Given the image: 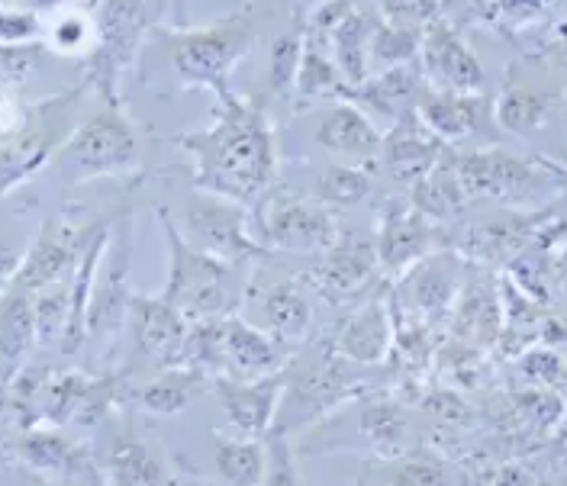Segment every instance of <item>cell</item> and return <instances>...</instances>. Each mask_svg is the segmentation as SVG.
Instances as JSON below:
<instances>
[{
  "mask_svg": "<svg viewBox=\"0 0 567 486\" xmlns=\"http://www.w3.org/2000/svg\"><path fill=\"white\" fill-rule=\"evenodd\" d=\"M204 130L177 133L175 145L190 158L194 187L255 209L278 184L281 148L265 101L226 91Z\"/></svg>",
  "mask_w": 567,
  "mask_h": 486,
  "instance_id": "1",
  "label": "cell"
},
{
  "mask_svg": "<svg viewBox=\"0 0 567 486\" xmlns=\"http://www.w3.org/2000/svg\"><path fill=\"white\" fill-rule=\"evenodd\" d=\"M148 35L158 42L181 91H210L213 97H219L233 91V71L255 49L258 27L246 3L200 27L155 23Z\"/></svg>",
  "mask_w": 567,
  "mask_h": 486,
  "instance_id": "2",
  "label": "cell"
},
{
  "mask_svg": "<svg viewBox=\"0 0 567 486\" xmlns=\"http://www.w3.org/2000/svg\"><path fill=\"white\" fill-rule=\"evenodd\" d=\"M158 223L168 239V280L158 293L165 303H172L177 313L190 325L197 322H216L239 310L246 300L248 275L246 268L219 261L207 251L194 248L175 226V216L158 207Z\"/></svg>",
  "mask_w": 567,
  "mask_h": 486,
  "instance_id": "3",
  "label": "cell"
},
{
  "mask_svg": "<svg viewBox=\"0 0 567 486\" xmlns=\"http://www.w3.org/2000/svg\"><path fill=\"white\" fill-rule=\"evenodd\" d=\"M449 162L458 174L467 200H494L509 209L548 207L567 180L565 165L538 155H516L499 145L491 148L449 145Z\"/></svg>",
  "mask_w": 567,
  "mask_h": 486,
  "instance_id": "4",
  "label": "cell"
},
{
  "mask_svg": "<svg viewBox=\"0 0 567 486\" xmlns=\"http://www.w3.org/2000/svg\"><path fill=\"white\" fill-rule=\"evenodd\" d=\"M142 165V139L123 110L104 106L59 142L49 168L65 174L69 187L97 177H130Z\"/></svg>",
  "mask_w": 567,
  "mask_h": 486,
  "instance_id": "5",
  "label": "cell"
},
{
  "mask_svg": "<svg viewBox=\"0 0 567 486\" xmlns=\"http://www.w3.org/2000/svg\"><path fill=\"white\" fill-rule=\"evenodd\" d=\"M91 13L97 27V42L94 52L84 59L87 65L84 84L94 87L106 106L123 110L120 81L140 62L148 33L155 27L148 17V0H97Z\"/></svg>",
  "mask_w": 567,
  "mask_h": 486,
  "instance_id": "6",
  "label": "cell"
},
{
  "mask_svg": "<svg viewBox=\"0 0 567 486\" xmlns=\"http://www.w3.org/2000/svg\"><path fill=\"white\" fill-rule=\"evenodd\" d=\"M361 393V386L346 368V358H339L332 348L319 351L307 361H287L284 368V393L275 428L278 435H293L319 418L332 416L342 403H349Z\"/></svg>",
  "mask_w": 567,
  "mask_h": 486,
  "instance_id": "7",
  "label": "cell"
},
{
  "mask_svg": "<svg viewBox=\"0 0 567 486\" xmlns=\"http://www.w3.org/2000/svg\"><path fill=\"white\" fill-rule=\"evenodd\" d=\"M248 213L251 209L239 207L226 197L197 190L181 213V219H175V226L187 242L213 258L239 265V268H248V265L258 268L271 251L258 242L248 223Z\"/></svg>",
  "mask_w": 567,
  "mask_h": 486,
  "instance_id": "8",
  "label": "cell"
},
{
  "mask_svg": "<svg viewBox=\"0 0 567 486\" xmlns=\"http://www.w3.org/2000/svg\"><path fill=\"white\" fill-rule=\"evenodd\" d=\"M255 236L268 251H293V255H319L322 248L336 242L339 223L336 213L319 204L317 197H297V194H278L275 190L251 209Z\"/></svg>",
  "mask_w": 567,
  "mask_h": 486,
  "instance_id": "9",
  "label": "cell"
},
{
  "mask_svg": "<svg viewBox=\"0 0 567 486\" xmlns=\"http://www.w3.org/2000/svg\"><path fill=\"white\" fill-rule=\"evenodd\" d=\"M378 275H381V258L374 239L358 232H339L336 242L313 255L307 280L329 303L349 307V303H361V297L374 290Z\"/></svg>",
  "mask_w": 567,
  "mask_h": 486,
  "instance_id": "10",
  "label": "cell"
},
{
  "mask_svg": "<svg viewBox=\"0 0 567 486\" xmlns=\"http://www.w3.org/2000/svg\"><path fill=\"white\" fill-rule=\"evenodd\" d=\"M106 223H87V226H78L65 216L59 219H45L35 242L23 251V261H20V271L10 287L17 290H27V293H39L42 287H52V283H62L71 280L81 255L87 251L91 239L104 229Z\"/></svg>",
  "mask_w": 567,
  "mask_h": 486,
  "instance_id": "11",
  "label": "cell"
},
{
  "mask_svg": "<svg viewBox=\"0 0 567 486\" xmlns=\"http://www.w3.org/2000/svg\"><path fill=\"white\" fill-rule=\"evenodd\" d=\"M548 223V207L542 209H506L494 219L449 226V248L458 251L464 261L474 265H509L523 248H529Z\"/></svg>",
  "mask_w": 567,
  "mask_h": 486,
  "instance_id": "12",
  "label": "cell"
},
{
  "mask_svg": "<svg viewBox=\"0 0 567 486\" xmlns=\"http://www.w3.org/2000/svg\"><path fill=\"white\" fill-rule=\"evenodd\" d=\"M374 248L381 258V271L388 278H400L432 251L449 248V226L432 223L406 197H390L381 207Z\"/></svg>",
  "mask_w": 567,
  "mask_h": 486,
  "instance_id": "13",
  "label": "cell"
},
{
  "mask_svg": "<svg viewBox=\"0 0 567 486\" xmlns=\"http://www.w3.org/2000/svg\"><path fill=\"white\" fill-rule=\"evenodd\" d=\"M420 71L432 91L484 94V84H487L481 59L464 42L458 27L445 17L432 20L420 35Z\"/></svg>",
  "mask_w": 567,
  "mask_h": 486,
  "instance_id": "14",
  "label": "cell"
},
{
  "mask_svg": "<svg viewBox=\"0 0 567 486\" xmlns=\"http://www.w3.org/2000/svg\"><path fill=\"white\" fill-rule=\"evenodd\" d=\"M130 258H133V216L123 213L116 223V232L110 236L104 251V261L97 268V280H94V293L87 303V335H110L116 332L126 313H130Z\"/></svg>",
  "mask_w": 567,
  "mask_h": 486,
  "instance_id": "15",
  "label": "cell"
},
{
  "mask_svg": "<svg viewBox=\"0 0 567 486\" xmlns=\"http://www.w3.org/2000/svg\"><path fill=\"white\" fill-rule=\"evenodd\" d=\"M10 454L20 461L23 471L49 477V480H69L81 486H104V474L87 448L69 442L55 428H35L27 425L23 435L10 445Z\"/></svg>",
  "mask_w": 567,
  "mask_h": 486,
  "instance_id": "16",
  "label": "cell"
},
{
  "mask_svg": "<svg viewBox=\"0 0 567 486\" xmlns=\"http://www.w3.org/2000/svg\"><path fill=\"white\" fill-rule=\"evenodd\" d=\"M246 297H255L258 329H265L284 348H300L313 332V303L297 278H251Z\"/></svg>",
  "mask_w": 567,
  "mask_h": 486,
  "instance_id": "17",
  "label": "cell"
},
{
  "mask_svg": "<svg viewBox=\"0 0 567 486\" xmlns=\"http://www.w3.org/2000/svg\"><path fill=\"white\" fill-rule=\"evenodd\" d=\"M219 332V378L255 381L268 374H281L290 361V348L275 342L265 329L251 325L239 313L216 322Z\"/></svg>",
  "mask_w": 567,
  "mask_h": 486,
  "instance_id": "18",
  "label": "cell"
},
{
  "mask_svg": "<svg viewBox=\"0 0 567 486\" xmlns=\"http://www.w3.org/2000/svg\"><path fill=\"white\" fill-rule=\"evenodd\" d=\"M558 110H565V87L538 84L535 77L516 71L513 65L499 94L494 97V123L496 130H503L509 136L532 139L535 133H542L548 126V120Z\"/></svg>",
  "mask_w": 567,
  "mask_h": 486,
  "instance_id": "19",
  "label": "cell"
},
{
  "mask_svg": "<svg viewBox=\"0 0 567 486\" xmlns=\"http://www.w3.org/2000/svg\"><path fill=\"white\" fill-rule=\"evenodd\" d=\"M313 139L332 162L368 168L381 158L384 130L349 101H332L319 113Z\"/></svg>",
  "mask_w": 567,
  "mask_h": 486,
  "instance_id": "20",
  "label": "cell"
},
{
  "mask_svg": "<svg viewBox=\"0 0 567 486\" xmlns=\"http://www.w3.org/2000/svg\"><path fill=\"white\" fill-rule=\"evenodd\" d=\"M126 329L136 345V354L155 361L158 368H177L181 348L187 339L190 322L177 313L172 303H165L158 293H133Z\"/></svg>",
  "mask_w": 567,
  "mask_h": 486,
  "instance_id": "21",
  "label": "cell"
},
{
  "mask_svg": "<svg viewBox=\"0 0 567 486\" xmlns=\"http://www.w3.org/2000/svg\"><path fill=\"white\" fill-rule=\"evenodd\" d=\"M210 390L216 393L229 425L246 438H265L275 428L278 406L284 393V371L255 378V381H236V378H213Z\"/></svg>",
  "mask_w": 567,
  "mask_h": 486,
  "instance_id": "22",
  "label": "cell"
},
{
  "mask_svg": "<svg viewBox=\"0 0 567 486\" xmlns=\"http://www.w3.org/2000/svg\"><path fill=\"white\" fill-rule=\"evenodd\" d=\"M425 87H429V84H425L420 65H400V69L368 74V77H364L361 84H354V87L346 84L342 94H339V101L354 104L364 116H371L374 123L393 126L403 113L416 110Z\"/></svg>",
  "mask_w": 567,
  "mask_h": 486,
  "instance_id": "23",
  "label": "cell"
},
{
  "mask_svg": "<svg viewBox=\"0 0 567 486\" xmlns=\"http://www.w3.org/2000/svg\"><path fill=\"white\" fill-rule=\"evenodd\" d=\"M416 113L445 145L477 139L491 126H496L494 101L487 94H455V91L425 87L420 104H416Z\"/></svg>",
  "mask_w": 567,
  "mask_h": 486,
  "instance_id": "24",
  "label": "cell"
},
{
  "mask_svg": "<svg viewBox=\"0 0 567 486\" xmlns=\"http://www.w3.org/2000/svg\"><path fill=\"white\" fill-rule=\"evenodd\" d=\"M445 152L449 145L425 126L416 110L403 113L393 126L384 130V139H381V162L390 177L400 184L420 180L425 172H432L442 162Z\"/></svg>",
  "mask_w": 567,
  "mask_h": 486,
  "instance_id": "25",
  "label": "cell"
},
{
  "mask_svg": "<svg viewBox=\"0 0 567 486\" xmlns=\"http://www.w3.org/2000/svg\"><path fill=\"white\" fill-rule=\"evenodd\" d=\"M449 325H452V335L458 339V345L477 348V351L496 345L499 332H503L499 280L487 278V275H464Z\"/></svg>",
  "mask_w": 567,
  "mask_h": 486,
  "instance_id": "26",
  "label": "cell"
},
{
  "mask_svg": "<svg viewBox=\"0 0 567 486\" xmlns=\"http://www.w3.org/2000/svg\"><path fill=\"white\" fill-rule=\"evenodd\" d=\"M329 348L352 364H384L393 348V316L384 293L368 297L336 332Z\"/></svg>",
  "mask_w": 567,
  "mask_h": 486,
  "instance_id": "27",
  "label": "cell"
},
{
  "mask_svg": "<svg viewBox=\"0 0 567 486\" xmlns=\"http://www.w3.org/2000/svg\"><path fill=\"white\" fill-rule=\"evenodd\" d=\"M106 486H172L165 461L136 432H116L97 461Z\"/></svg>",
  "mask_w": 567,
  "mask_h": 486,
  "instance_id": "28",
  "label": "cell"
},
{
  "mask_svg": "<svg viewBox=\"0 0 567 486\" xmlns=\"http://www.w3.org/2000/svg\"><path fill=\"white\" fill-rule=\"evenodd\" d=\"M35 345L33 293L7 287L0 293V390H10Z\"/></svg>",
  "mask_w": 567,
  "mask_h": 486,
  "instance_id": "29",
  "label": "cell"
},
{
  "mask_svg": "<svg viewBox=\"0 0 567 486\" xmlns=\"http://www.w3.org/2000/svg\"><path fill=\"white\" fill-rule=\"evenodd\" d=\"M342 87H346V81H342V74L332 62L329 39L303 30V55H300L297 77H293V113L319 104L326 97L339 101Z\"/></svg>",
  "mask_w": 567,
  "mask_h": 486,
  "instance_id": "30",
  "label": "cell"
},
{
  "mask_svg": "<svg viewBox=\"0 0 567 486\" xmlns=\"http://www.w3.org/2000/svg\"><path fill=\"white\" fill-rule=\"evenodd\" d=\"M406 200L420 209L423 216H429L432 223H439V226H455V219L464 213V207H467L471 200H467L458 174H455L452 162H449V152L442 155V162H439L432 172H425L420 180L410 184Z\"/></svg>",
  "mask_w": 567,
  "mask_h": 486,
  "instance_id": "31",
  "label": "cell"
},
{
  "mask_svg": "<svg viewBox=\"0 0 567 486\" xmlns=\"http://www.w3.org/2000/svg\"><path fill=\"white\" fill-rule=\"evenodd\" d=\"M207 390H210V378L194 368H162V374L136 393V403L148 416L168 418L184 413Z\"/></svg>",
  "mask_w": 567,
  "mask_h": 486,
  "instance_id": "32",
  "label": "cell"
},
{
  "mask_svg": "<svg viewBox=\"0 0 567 486\" xmlns=\"http://www.w3.org/2000/svg\"><path fill=\"white\" fill-rule=\"evenodd\" d=\"M381 17H371L364 7L352 10L349 17H342L332 33H329V52H332V62L342 74V81L354 87L361 84L371 71H368V42H371V33L378 27Z\"/></svg>",
  "mask_w": 567,
  "mask_h": 486,
  "instance_id": "33",
  "label": "cell"
},
{
  "mask_svg": "<svg viewBox=\"0 0 567 486\" xmlns=\"http://www.w3.org/2000/svg\"><path fill=\"white\" fill-rule=\"evenodd\" d=\"M358 438L364 448H371L381 457H393L400 454L403 442H406V416L396 403L390 400H364L358 403Z\"/></svg>",
  "mask_w": 567,
  "mask_h": 486,
  "instance_id": "34",
  "label": "cell"
},
{
  "mask_svg": "<svg viewBox=\"0 0 567 486\" xmlns=\"http://www.w3.org/2000/svg\"><path fill=\"white\" fill-rule=\"evenodd\" d=\"M565 0H471L474 17L496 33L516 35L545 23Z\"/></svg>",
  "mask_w": 567,
  "mask_h": 486,
  "instance_id": "35",
  "label": "cell"
},
{
  "mask_svg": "<svg viewBox=\"0 0 567 486\" xmlns=\"http://www.w3.org/2000/svg\"><path fill=\"white\" fill-rule=\"evenodd\" d=\"M216 474L226 486H261L265 477V438L216 435Z\"/></svg>",
  "mask_w": 567,
  "mask_h": 486,
  "instance_id": "36",
  "label": "cell"
},
{
  "mask_svg": "<svg viewBox=\"0 0 567 486\" xmlns=\"http://www.w3.org/2000/svg\"><path fill=\"white\" fill-rule=\"evenodd\" d=\"M97 42V27H94V13L91 10H59L52 17V23L42 30V49H49L52 55L62 59H87L94 52Z\"/></svg>",
  "mask_w": 567,
  "mask_h": 486,
  "instance_id": "37",
  "label": "cell"
},
{
  "mask_svg": "<svg viewBox=\"0 0 567 486\" xmlns=\"http://www.w3.org/2000/svg\"><path fill=\"white\" fill-rule=\"evenodd\" d=\"M378 474V486H452L449 467L435 454H393L368 467Z\"/></svg>",
  "mask_w": 567,
  "mask_h": 486,
  "instance_id": "38",
  "label": "cell"
},
{
  "mask_svg": "<svg viewBox=\"0 0 567 486\" xmlns=\"http://www.w3.org/2000/svg\"><path fill=\"white\" fill-rule=\"evenodd\" d=\"M374 190L371 168L332 162L317 177V200L329 209H349L364 204Z\"/></svg>",
  "mask_w": 567,
  "mask_h": 486,
  "instance_id": "39",
  "label": "cell"
},
{
  "mask_svg": "<svg viewBox=\"0 0 567 486\" xmlns=\"http://www.w3.org/2000/svg\"><path fill=\"white\" fill-rule=\"evenodd\" d=\"M420 35H423L420 30L378 20V27L371 33V42H368V71L416 65L420 62Z\"/></svg>",
  "mask_w": 567,
  "mask_h": 486,
  "instance_id": "40",
  "label": "cell"
},
{
  "mask_svg": "<svg viewBox=\"0 0 567 486\" xmlns=\"http://www.w3.org/2000/svg\"><path fill=\"white\" fill-rule=\"evenodd\" d=\"M71 316V287L69 280L42 287L33 293V319H35V345L49 348L65 342Z\"/></svg>",
  "mask_w": 567,
  "mask_h": 486,
  "instance_id": "41",
  "label": "cell"
},
{
  "mask_svg": "<svg viewBox=\"0 0 567 486\" xmlns=\"http://www.w3.org/2000/svg\"><path fill=\"white\" fill-rule=\"evenodd\" d=\"M303 23H297L293 30L281 33L271 49H268V94L284 97L293 94V77L300 69V55H303Z\"/></svg>",
  "mask_w": 567,
  "mask_h": 486,
  "instance_id": "42",
  "label": "cell"
},
{
  "mask_svg": "<svg viewBox=\"0 0 567 486\" xmlns=\"http://www.w3.org/2000/svg\"><path fill=\"white\" fill-rule=\"evenodd\" d=\"M261 486H303L287 435H278V432L265 435V477H261Z\"/></svg>",
  "mask_w": 567,
  "mask_h": 486,
  "instance_id": "43",
  "label": "cell"
},
{
  "mask_svg": "<svg viewBox=\"0 0 567 486\" xmlns=\"http://www.w3.org/2000/svg\"><path fill=\"white\" fill-rule=\"evenodd\" d=\"M442 3L445 0H378V10H381L384 23L410 27V30L423 33L432 20L442 17Z\"/></svg>",
  "mask_w": 567,
  "mask_h": 486,
  "instance_id": "44",
  "label": "cell"
},
{
  "mask_svg": "<svg viewBox=\"0 0 567 486\" xmlns=\"http://www.w3.org/2000/svg\"><path fill=\"white\" fill-rule=\"evenodd\" d=\"M42 17L33 10H10L0 3V49H20V45H35L42 42Z\"/></svg>",
  "mask_w": 567,
  "mask_h": 486,
  "instance_id": "45",
  "label": "cell"
},
{
  "mask_svg": "<svg viewBox=\"0 0 567 486\" xmlns=\"http://www.w3.org/2000/svg\"><path fill=\"white\" fill-rule=\"evenodd\" d=\"M30 116H33V106L23 104V97L17 91L0 84V148L27 130Z\"/></svg>",
  "mask_w": 567,
  "mask_h": 486,
  "instance_id": "46",
  "label": "cell"
},
{
  "mask_svg": "<svg viewBox=\"0 0 567 486\" xmlns=\"http://www.w3.org/2000/svg\"><path fill=\"white\" fill-rule=\"evenodd\" d=\"M42 45H20V49H0V84H17L23 81L42 59Z\"/></svg>",
  "mask_w": 567,
  "mask_h": 486,
  "instance_id": "47",
  "label": "cell"
},
{
  "mask_svg": "<svg viewBox=\"0 0 567 486\" xmlns=\"http://www.w3.org/2000/svg\"><path fill=\"white\" fill-rule=\"evenodd\" d=\"M542 477H535L526 464H506V467H499L494 477V484L491 486H538Z\"/></svg>",
  "mask_w": 567,
  "mask_h": 486,
  "instance_id": "48",
  "label": "cell"
},
{
  "mask_svg": "<svg viewBox=\"0 0 567 486\" xmlns=\"http://www.w3.org/2000/svg\"><path fill=\"white\" fill-rule=\"evenodd\" d=\"M545 55L555 62V69L565 74V110H567V23H561V27L555 30V39H551V45L545 49Z\"/></svg>",
  "mask_w": 567,
  "mask_h": 486,
  "instance_id": "49",
  "label": "cell"
},
{
  "mask_svg": "<svg viewBox=\"0 0 567 486\" xmlns=\"http://www.w3.org/2000/svg\"><path fill=\"white\" fill-rule=\"evenodd\" d=\"M555 283H558V293L567 297V239L555 251Z\"/></svg>",
  "mask_w": 567,
  "mask_h": 486,
  "instance_id": "50",
  "label": "cell"
},
{
  "mask_svg": "<svg viewBox=\"0 0 567 486\" xmlns=\"http://www.w3.org/2000/svg\"><path fill=\"white\" fill-rule=\"evenodd\" d=\"M71 0H27V10H33V13H59V10H69Z\"/></svg>",
  "mask_w": 567,
  "mask_h": 486,
  "instance_id": "51",
  "label": "cell"
},
{
  "mask_svg": "<svg viewBox=\"0 0 567 486\" xmlns=\"http://www.w3.org/2000/svg\"><path fill=\"white\" fill-rule=\"evenodd\" d=\"M322 3H329V0H293V13H297V20H300L303 13H307V20H310ZM300 23H303V20H300Z\"/></svg>",
  "mask_w": 567,
  "mask_h": 486,
  "instance_id": "52",
  "label": "cell"
},
{
  "mask_svg": "<svg viewBox=\"0 0 567 486\" xmlns=\"http://www.w3.org/2000/svg\"><path fill=\"white\" fill-rule=\"evenodd\" d=\"M30 486H81V484H69V480H49V477L30 474Z\"/></svg>",
  "mask_w": 567,
  "mask_h": 486,
  "instance_id": "53",
  "label": "cell"
},
{
  "mask_svg": "<svg viewBox=\"0 0 567 486\" xmlns=\"http://www.w3.org/2000/svg\"><path fill=\"white\" fill-rule=\"evenodd\" d=\"M538 486H565V484H558V480H538Z\"/></svg>",
  "mask_w": 567,
  "mask_h": 486,
  "instance_id": "54",
  "label": "cell"
},
{
  "mask_svg": "<svg viewBox=\"0 0 567 486\" xmlns=\"http://www.w3.org/2000/svg\"><path fill=\"white\" fill-rule=\"evenodd\" d=\"M561 425H565V428H561V435H565V438H567V418H565V422H561Z\"/></svg>",
  "mask_w": 567,
  "mask_h": 486,
  "instance_id": "55",
  "label": "cell"
},
{
  "mask_svg": "<svg viewBox=\"0 0 567 486\" xmlns=\"http://www.w3.org/2000/svg\"><path fill=\"white\" fill-rule=\"evenodd\" d=\"M177 7H181V0H177Z\"/></svg>",
  "mask_w": 567,
  "mask_h": 486,
  "instance_id": "56",
  "label": "cell"
}]
</instances>
